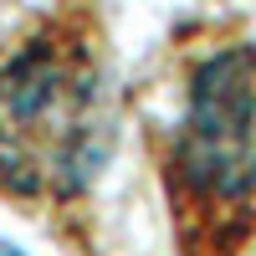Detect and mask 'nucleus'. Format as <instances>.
<instances>
[{
	"mask_svg": "<svg viewBox=\"0 0 256 256\" xmlns=\"http://www.w3.org/2000/svg\"><path fill=\"white\" fill-rule=\"evenodd\" d=\"M123 88L102 0H46L0 36V200L77 226L113 164Z\"/></svg>",
	"mask_w": 256,
	"mask_h": 256,
	"instance_id": "f03ea898",
	"label": "nucleus"
},
{
	"mask_svg": "<svg viewBox=\"0 0 256 256\" xmlns=\"http://www.w3.org/2000/svg\"><path fill=\"white\" fill-rule=\"evenodd\" d=\"M0 256H20V251H16V246H0Z\"/></svg>",
	"mask_w": 256,
	"mask_h": 256,
	"instance_id": "7ed1b4c3",
	"label": "nucleus"
},
{
	"mask_svg": "<svg viewBox=\"0 0 256 256\" xmlns=\"http://www.w3.org/2000/svg\"><path fill=\"white\" fill-rule=\"evenodd\" d=\"M164 184L174 256L256 251V31L230 16L184 20L128 92Z\"/></svg>",
	"mask_w": 256,
	"mask_h": 256,
	"instance_id": "f257e3e1",
	"label": "nucleus"
}]
</instances>
